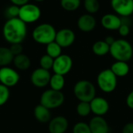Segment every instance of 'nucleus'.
<instances>
[{"instance_id": "nucleus-1", "label": "nucleus", "mask_w": 133, "mask_h": 133, "mask_svg": "<svg viewBox=\"0 0 133 133\" xmlns=\"http://www.w3.org/2000/svg\"><path fill=\"white\" fill-rule=\"evenodd\" d=\"M2 34L5 40L12 44H21L27 34L26 24L19 17L9 19L2 28Z\"/></svg>"}, {"instance_id": "nucleus-2", "label": "nucleus", "mask_w": 133, "mask_h": 133, "mask_svg": "<svg viewBox=\"0 0 133 133\" xmlns=\"http://www.w3.org/2000/svg\"><path fill=\"white\" fill-rule=\"evenodd\" d=\"M109 53L116 61L129 62L133 56V48L129 41L118 39L110 46Z\"/></svg>"}, {"instance_id": "nucleus-3", "label": "nucleus", "mask_w": 133, "mask_h": 133, "mask_svg": "<svg viewBox=\"0 0 133 133\" xmlns=\"http://www.w3.org/2000/svg\"><path fill=\"white\" fill-rule=\"evenodd\" d=\"M73 94L79 101L90 103L96 97V88L92 82L82 79L74 85Z\"/></svg>"}, {"instance_id": "nucleus-4", "label": "nucleus", "mask_w": 133, "mask_h": 133, "mask_svg": "<svg viewBox=\"0 0 133 133\" xmlns=\"http://www.w3.org/2000/svg\"><path fill=\"white\" fill-rule=\"evenodd\" d=\"M57 31L49 23H41L37 26L32 33L33 39L40 44H48L55 40Z\"/></svg>"}, {"instance_id": "nucleus-5", "label": "nucleus", "mask_w": 133, "mask_h": 133, "mask_svg": "<svg viewBox=\"0 0 133 133\" xmlns=\"http://www.w3.org/2000/svg\"><path fill=\"white\" fill-rule=\"evenodd\" d=\"M65 102V96L62 91L52 89L44 90L40 97V104L49 110L61 107Z\"/></svg>"}, {"instance_id": "nucleus-6", "label": "nucleus", "mask_w": 133, "mask_h": 133, "mask_svg": "<svg viewBox=\"0 0 133 133\" xmlns=\"http://www.w3.org/2000/svg\"><path fill=\"white\" fill-rule=\"evenodd\" d=\"M97 86L100 90L106 94L112 93L118 85V77L113 73L111 69H104L97 77Z\"/></svg>"}, {"instance_id": "nucleus-7", "label": "nucleus", "mask_w": 133, "mask_h": 133, "mask_svg": "<svg viewBox=\"0 0 133 133\" xmlns=\"http://www.w3.org/2000/svg\"><path fill=\"white\" fill-rule=\"evenodd\" d=\"M41 12L40 8L30 3H26L19 7V18L26 23H34L41 17Z\"/></svg>"}, {"instance_id": "nucleus-8", "label": "nucleus", "mask_w": 133, "mask_h": 133, "mask_svg": "<svg viewBox=\"0 0 133 133\" xmlns=\"http://www.w3.org/2000/svg\"><path fill=\"white\" fill-rule=\"evenodd\" d=\"M20 79V76L19 72L9 67L5 66L0 68V83L7 87H12L18 84Z\"/></svg>"}, {"instance_id": "nucleus-9", "label": "nucleus", "mask_w": 133, "mask_h": 133, "mask_svg": "<svg viewBox=\"0 0 133 133\" xmlns=\"http://www.w3.org/2000/svg\"><path fill=\"white\" fill-rule=\"evenodd\" d=\"M72 64V59L69 55L62 54L60 56L54 59L52 70L54 73L65 76L71 71Z\"/></svg>"}, {"instance_id": "nucleus-10", "label": "nucleus", "mask_w": 133, "mask_h": 133, "mask_svg": "<svg viewBox=\"0 0 133 133\" xmlns=\"http://www.w3.org/2000/svg\"><path fill=\"white\" fill-rule=\"evenodd\" d=\"M51 76V75L48 70L40 67L32 72L30 76V81L34 87L37 88H44L49 85Z\"/></svg>"}, {"instance_id": "nucleus-11", "label": "nucleus", "mask_w": 133, "mask_h": 133, "mask_svg": "<svg viewBox=\"0 0 133 133\" xmlns=\"http://www.w3.org/2000/svg\"><path fill=\"white\" fill-rule=\"evenodd\" d=\"M111 5L121 17H129L133 13V0H111Z\"/></svg>"}, {"instance_id": "nucleus-12", "label": "nucleus", "mask_w": 133, "mask_h": 133, "mask_svg": "<svg viewBox=\"0 0 133 133\" xmlns=\"http://www.w3.org/2000/svg\"><path fill=\"white\" fill-rule=\"evenodd\" d=\"M76 39V35L73 30L69 28H64L56 33L55 41L62 48H68L71 46Z\"/></svg>"}, {"instance_id": "nucleus-13", "label": "nucleus", "mask_w": 133, "mask_h": 133, "mask_svg": "<svg viewBox=\"0 0 133 133\" xmlns=\"http://www.w3.org/2000/svg\"><path fill=\"white\" fill-rule=\"evenodd\" d=\"M91 112L95 115V116H104L105 115L110 108L108 101L101 97H95L90 102Z\"/></svg>"}, {"instance_id": "nucleus-14", "label": "nucleus", "mask_w": 133, "mask_h": 133, "mask_svg": "<svg viewBox=\"0 0 133 133\" xmlns=\"http://www.w3.org/2000/svg\"><path fill=\"white\" fill-rule=\"evenodd\" d=\"M69 128V122L64 116H56L48 122L49 133H65Z\"/></svg>"}, {"instance_id": "nucleus-15", "label": "nucleus", "mask_w": 133, "mask_h": 133, "mask_svg": "<svg viewBox=\"0 0 133 133\" xmlns=\"http://www.w3.org/2000/svg\"><path fill=\"white\" fill-rule=\"evenodd\" d=\"M77 26L82 32L89 33L94 30L97 26V21L92 14H83L79 16L77 21Z\"/></svg>"}, {"instance_id": "nucleus-16", "label": "nucleus", "mask_w": 133, "mask_h": 133, "mask_svg": "<svg viewBox=\"0 0 133 133\" xmlns=\"http://www.w3.org/2000/svg\"><path fill=\"white\" fill-rule=\"evenodd\" d=\"M89 126H90L91 133L109 132L108 123L102 116L93 117L89 122Z\"/></svg>"}, {"instance_id": "nucleus-17", "label": "nucleus", "mask_w": 133, "mask_h": 133, "mask_svg": "<svg viewBox=\"0 0 133 133\" xmlns=\"http://www.w3.org/2000/svg\"><path fill=\"white\" fill-rule=\"evenodd\" d=\"M101 25L103 26L104 28L107 30H118V28L122 25V18L121 16L116 14H112V13L105 14L101 18Z\"/></svg>"}, {"instance_id": "nucleus-18", "label": "nucleus", "mask_w": 133, "mask_h": 133, "mask_svg": "<svg viewBox=\"0 0 133 133\" xmlns=\"http://www.w3.org/2000/svg\"><path fill=\"white\" fill-rule=\"evenodd\" d=\"M34 116L40 123H48L51 121V111L48 108L39 104L34 109Z\"/></svg>"}, {"instance_id": "nucleus-19", "label": "nucleus", "mask_w": 133, "mask_h": 133, "mask_svg": "<svg viewBox=\"0 0 133 133\" xmlns=\"http://www.w3.org/2000/svg\"><path fill=\"white\" fill-rule=\"evenodd\" d=\"M111 70L117 77H124L129 74L130 68L127 62L116 61L111 65Z\"/></svg>"}, {"instance_id": "nucleus-20", "label": "nucleus", "mask_w": 133, "mask_h": 133, "mask_svg": "<svg viewBox=\"0 0 133 133\" xmlns=\"http://www.w3.org/2000/svg\"><path fill=\"white\" fill-rule=\"evenodd\" d=\"M12 63L16 69L20 71H25L30 67L31 61L26 55L22 53L20 55L14 56Z\"/></svg>"}, {"instance_id": "nucleus-21", "label": "nucleus", "mask_w": 133, "mask_h": 133, "mask_svg": "<svg viewBox=\"0 0 133 133\" xmlns=\"http://www.w3.org/2000/svg\"><path fill=\"white\" fill-rule=\"evenodd\" d=\"M14 55L9 48L0 47V68L9 66L13 62Z\"/></svg>"}, {"instance_id": "nucleus-22", "label": "nucleus", "mask_w": 133, "mask_h": 133, "mask_svg": "<svg viewBox=\"0 0 133 133\" xmlns=\"http://www.w3.org/2000/svg\"><path fill=\"white\" fill-rule=\"evenodd\" d=\"M65 80L64 76L56 74V73H54L53 75H51L50 82H49V86L51 89L58 90V91H62V90L65 87Z\"/></svg>"}, {"instance_id": "nucleus-23", "label": "nucleus", "mask_w": 133, "mask_h": 133, "mask_svg": "<svg viewBox=\"0 0 133 133\" xmlns=\"http://www.w3.org/2000/svg\"><path fill=\"white\" fill-rule=\"evenodd\" d=\"M92 51L97 56H104L110 52V45L104 41H98L93 44Z\"/></svg>"}, {"instance_id": "nucleus-24", "label": "nucleus", "mask_w": 133, "mask_h": 133, "mask_svg": "<svg viewBox=\"0 0 133 133\" xmlns=\"http://www.w3.org/2000/svg\"><path fill=\"white\" fill-rule=\"evenodd\" d=\"M62 48L58 43L53 41L46 45V54L55 59L62 55Z\"/></svg>"}, {"instance_id": "nucleus-25", "label": "nucleus", "mask_w": 133, "mask_h": 133, "mask_svg": "<svg viewBox=\"0 0 133 133\" xmlns=\"http://www.w3.org/2000/svg\"><path fill=\"white\" fill-rule=\"evenodd\" d=\"M81 5V0H61V6L66 11H75Z\"/></svg>"}, {"instance_id": "nucleus-26", "label": "nucleus", "mask_w": 133, "mask_h": 133, "mask_svg": "<svg viewBox=\"0 0 133 133\" xmlns=\"http://www.w3.org/2000/svg\"><path fill=\"white\" fill-rule=\"evenodd\" d=\"M76 112L79 116L85 118L87 117L91 113V108L90 104L89 102H82L79 101V103L76 106Z\"/></svg>"}, {"instance_id": "nucleus-27", "label": "nucleus", "mask_w": 133, "mask_h": 133, "mask_svg": "<svg viewBox=\"0 0 133 133\" xmlns=\"http://www.w3.org/2000/svg\"><path fill=\"white\" fill-rule=\"evenodd\" d=\"M84 8L89 14H94L100 9L98 0H84Z\"/></svg>"}, {"instance_id": "nucleus-28", "label": "nucleus", "mask_w": 133, "mask_h": 133, "mask_svg": "<svg viewBox=\"0 0 133 133\" xmlns=\"http://www.w3.org/2000/svg\"><path fill=\"white\" fill-rule=\"evenodd\" d=\"M39 63H40L41 68L49 71L50 69H52L53 64H54V58H52L51 56L46 54L41 56V58H40Z\"/></svg>"}, {"instance_id": "nucleus-29", "label": "nucleus", "mask_w": 133, "mask_h": 133, "mask_svg": "<svg viewBox=\"0 0 133 133\" xmlns=\"http://www.w3.org/2000/svg\"><path fill=\"white\" fill-rule=\"evenodd\" d=\"M10 91L9 87L0 83V107L7 103L9 99Z\"/></svg>"}, {"instance_id": "nucleus-30", "label": "nucleus", "mask_w": 133, "mask_h": 133, "mask_svg": "<svg viewBox=\"0 0 133 133\" xmlns=\"http://www.w3.org/2000/svg\"><path fill=\"white\" fill-rule=\"evenodd\" d=\"M72 133H91L89 124L86 122H77L72 129Z\"/></svg>"}, {"instance_id": "nucleus-31", "label": "nucleus", "mask_w": 133, "mask_h": 133, "mask_svg": "<svg viewBox=\"0 0 133 133\" xmlns=\"http://www.w3.org/2000/svg\"><path fill=\"white\" fill-rule=\"evenodd\" d=\"M19 6L16 5H12L8 7L5 10V15L8 16L9 19L19 17Z\"/></svg>"}, {"instance_id": "nucleus-32", "label": "nucleus", "mask_w": 133, "mask_h": 133, "mask_svg": "<svg viewBox=\"0 0 133 133\" xmlns=\"http://www.w3.org/2000/svg\"><path fill=\"white\" fill-rule=\"evenodd\" d=\"M10 51L12 52V54L16 56V55H20L23 53V46L21 44H12L10 45V47L9 48Z\"/></svg>"}, {"instance_id": "nucleus-33", "label": "nucleus", "mask_w": 133, "mask_h": 133, "mask_svg": "<svg viewBox=\"0 0 133 133\" xmlns=\"http://www.w3.org/2000/svg\"><path fill=\"white\" fill-rule=\"evenodd\" d=\"M118 33L122 37H126L130 33V26L126 24H122L118 28Z\"/></svg>"}, {"instance_id": "nucleus-34", "label": "nucleus", "mask_w": 133, "mask_h": 133, "mask_svg": "<svg viewBox=\"0 0 133 133\" xmlns=\"http://www.w3.org/2000/svg\"><path fill=\"white\" fill-rule=\"evenodd\" d=\"M122 133H133V122H129L122 128Z\"/></svg>"}, {"instance_id": "nucleus-35", "label": "nucleus", "mask_w": 133, "mask_h": 133, "mask_svg": "<svg viewBox=\"0 0 133 133\" xmlns=\"http://www.w3.org/2000/svg\"><path fill=\"white\" fill-rule=\"evenodd\" d=\"M126 104L130 109L133 110V90L128 94L126 97Z\"/></svg>"}, {"instance_id": "nucleus-36", "label": "nucleus", "mask_w": 133, "mask_h": 133, "mask_svg": "<svg viewBox=\"0 0 133 133\" xmlns=\"http://www.w3.org/2000/svg\"><path fill=\"white\" fill-rule=\"evenodd\" d=\"M13 5H18V6H22L25 4H26L28 2L29 0H9Z\"/></svg>"}, {"instance_id": "nucleus-37", "label": "nucleus", "mask_w": 133, "mask_h": 133, "mask_svg": "<svg viewBox=\"0 0 133 133\" xmlns=\"http://www.w3.org/2000/svg\"><path fill=\"white\" fill-rule=\"evenodd\" d=\"M104 41L108 44H109L110 46L115 41V39L114 38V37H112V36H108L106 38H105V40H104Z\"/></svg>"}, {"instance_id": "nucleus-38", "label": "nucleus", "mask_w": 133, "mask_h": 133, "mask_svg": "<svg viewBox=\"0 0 133 133\" xmlns=\"http://www.w3.org/2000/svg\"><path fill=\"white\" fill-rule=\"evenodd\" d=\"M34 1H36V2H43V1H44V0H34Z\"/></svg>"}]
</instances>
